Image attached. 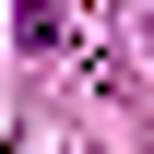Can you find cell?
Segmentation results:
<instances>
[{"label":"cell","mask_w":154,"mask_h":154,"mask_svg":"<svg viewBox=\"0 0 154 154\" xmlns=\"http://www.w3.org/2000/svg\"><path fill=\"white\" fill-rule=\"evenodd\" d=\"M24 36H36V48H59V36H71V0H24Z\"/></svg>","instance_id":"1"}]
</instances>
